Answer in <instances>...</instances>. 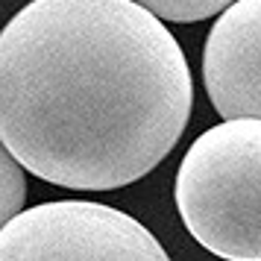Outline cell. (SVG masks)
Wrapping results in <instances>:
<instances>
[{
	"label": "cell",
	"instance_id": "7a4b0ae2",
	"mask_svg": "<svg viewBox=\"0 0 261 261\" xmlns=\"http://www.w3.org/2000/svg\"><path fill=\"white\" fill-rule=\"evenodd\" d=\"M191 238L223 261H261V120H223L182 155L173 185Z\"/></svg>",
	"mask_w": 261,
	"mask_h": 261
},
{
	"label": "cell",
	"instance_id": "277c9868",
	"mask_svg": "<svg viewBox=\"0 0 261 261\" xmlns=\"http://www.w3.org/2000/svg\"><path fill=\"white\" fill-rule=\"evenodd\" d=\"M202 83L223 120H261V0H238L202 44Z\"/></svg>",
	"mask_w": 261,
	"mask_h": 261
},
{
	"label": "cell",
	"instance_id": "8992f818",
	"mask_svg": "<svg viewBox=\"0 0 261 261\" xmlns=\"http://www.w3.org/2000/svg\"><path fill=\"white\" fill-rule=\"evenodd\" d=\"M27 200V176L24 167L0 141V232L21 214Z\"/></svg>",
	"mask_w": 261,
	"mask_h": 261
},
{
	"label": "cell",
	"instance_id": "5b68a950",
	"mask_svg": "<svg viewBox=\"0 0 261 261\" xmlns=\"http://www.w3.org/2000/svg\"><path fill=\"white\" fill-rule=\"evenodd\" d=\"M159 21H173V24H197L212 15H223L238 0H135Z\"/></svg>",
	"mask_w": 261,
	"mask_h": 261
},
{
	"label": "cell",
	"instance_id": "6da1fadb",
	"mask_svg": "<svg viewBox=\"0 0 261 261\" xmlns=\"http://www.w3.org/2000/svg\"><path fill=\"white\" fill-rule=\"evenodd\" d=\"M191 106L179 41L135 0H30L0 30V141L50 185L138 182L176 147Z\"/></svg>",
	"mask_w": 261,
	"mask_h": 261
},
{
	"label": "cell",
	"instance_id": "3957f363",
	"mask_svg": "<svg viewBox=\"0 0 261 261\" xmlns=\"http://www.w3.org/2000/svg\"><path fill=\"white\" fill-rule=\"evenodd\" d=\"M0 261H170L132 214L91 200L33 205L0 232Z\"/></svg>",
	"mask_w": 261,
	"mask_h": 261
}]
</instances>
